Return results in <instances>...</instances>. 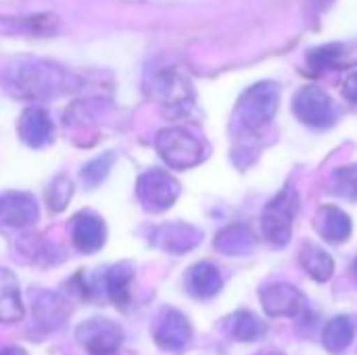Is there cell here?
<instances>
[{"instance_id": "cell-9", "label": "cell", "mask_w": 357, "mask_h": 355, "mask_svg": "<svg viewBox=\"0 0 357 355\" xmlns=\"http://www.w3.org/2000/svg\"><path fill=\"white\" fill-rule=\"evenodd\" d=\"M153 339L163 352H182L192 339V326L182 312L163 308L155 318Z\"/></svg>"}, {"instance_id": "cell-12", "label": "cell", "mask_w": 357, "mask_h": 355, "mask_svg": "<svg viewBox=\"0 0 357 355\" xmlns=\"http://www.w3.org/2000/svg\"><path fill=\"white\" fill-rule=\"evenodd\" d=\"M71 241L73 247L79 253L92 255L100 251L107 243V226L100 216L94 211H82L73 218V228H71Z\"/></svg>"}, {"instance_id": "cell-4", "label": "cell", "mask_w": 357, "mask_h": 355, "mask_svg": "<svg viewBox=\"0 0 357 355\" xmlns=\"http://www.w3.org/2000/svg\"><path fill=\"white\" fill-rule=\"evenodd\" d=\"M155 146L161 159L174 169H190L205 159L203 142L184 128H165L157 134Z\"/></svg>"}, {"instance_id": "cell-21", "label": "cell", "mask_w": 357, "mask_h": 355, "mask_svg": "<svg viewBox=\"0 0 357 355\" xmlns=\"http://www.w3.org/2000/svg\"><path fill=\"white\" fill-rule=\"evenodd\" d=\"M299 264L316 282H328L335 274V259L316 243L305 241L299 249Z\"/></svg>"}, {"instance_id": "cell-30", "label": "cell", "mask_w": 357, "mask_h": 355, "mask_svg": "<svg viewBox=\"0 0 357 355\" xmlns=\"http://www.w3.org/2000/svg\"><path fill=\"white\" fill-rule=\"evenodd\" d=\"M349 272H351V278L357 282V255L356 259H354V264H351V268H349Z\"/></svg>"}, {"instance_id": "cell-10", "label": "cell", "mask_w": 357, "mask_h": 355, "mask_svg": "<svg viewBox=\"0 0 357 355\" xmlns=\"http://www.w3.org/2000/svg\"><path fill=\"white\" fill-rule=\"evenodd\" d=\"M201 241H203V232L184 222L163 224V226L155 228L153 236H151L153 247H157L165 253H172V255H184V253L192 251Z\"/></svg>"}, {"instance_id": "cell-2", "label": "cell", "mask_w": 357, "mask_h": 355, "mask_svg": "<svg viewBox=\"0 0 357 355\" xmlns=\"http://www.w3.org/2000/svg\"><path fill=\"white\" fill-rule=\"evenodd\" d=\"M278 103H280L278 86L274 82H259V84L251 86L238 98L234 117L245 132L259 134L272 123V119L278 111Z\"/></svg>"}, {"instance_id": "cell-26", "label": "cell", "mask_w": 357, "mask_h": 355, "mask_svg": "<svg viewBox=\"0 0 357 355\" xmlns=\"http://www.w3.org/2000/svg\"><path fill=\"white\" fill-rule=\"evenodd\" d=\"M71 195H73V182H71V178H69V176H65V174L56 176V178L50 182L48 190H46V203H48V209H50V211H54V213L63 211V209L67 207V203H69Z\"/></svg>"}, {"instance_id": "cell-22", "label": "cell", "mask_w": 357, "mask_h": 355, "mask_svg": "<svg viewBox=\"0 0 357 355\" xmlns=\"http://www.w3.org/2000/svg\"><path fill=\"white\" fill-rule=\"evenodd\" d=\"M354 337H356L354 320L349 316H337L326 322L322 333V345L328 354L343 355L354 343Z\"/></svg>"}, {"instance_id": "cell-18", "label": "cell", "mask_w": 357, "mask_h": 355, "mask_svg": "<svg viewBox=\"0 0 357 355\" xmlns=\"http://www.w3.org/2000/svg\"><path fill=\"white\" fill-rule=\"evenodd\" d=\"M31 299H33V320L44 333L61 326L67 314V308L59 295L46 293V291H31Z\"/></svg>"}, {"instance_id": "cell-25", "label": "cell", "mask_w": 357, "mask_h": 355, "mask_svg": "<svg viewBox=\"0 0 357 355\" xmlns=\"http://www.w3.org/2000/svg\"><path fill=\"white\" fill-rule=\"evenodd\" d=\"M333 192L345 201L357 203V163L335 169L333 174Z\"/></svg>"}, {"instance_id": "cell-5", "label": "cell", "mask_w": 357, "mask_h": 355, "mask_svg": "<svg viewBox=\"0 0 357 355\" xmlns=\"http://www.w3.org/2000/svg\"><path fill=\"white\" fill-rule=\"evenodd\" d=\"M136 197L146 211L161 213L180 197V182L165 169H149L136 182Z\"/></svg>"}, {"instance_id": "cell-8", "label": "cell", "mask_w": 357, "mask_h": 355, "mask_svg": "<svg viewBox=\"0 0 357 355\" xmlns=\"http://www.w3.org/2000/svg\"><path fill=\"white\" fill-rule=\"evenodd\" d=\"M261 308L270 318H305L307 316V299L299 289L289 282L266 285L259 291Z\"/></svg>"}, {"instance_id": "cell-17", "label": "cell", "mask_w": 357, "mask_h": 355, "mask_svg": "<svg viewBox=\"0 0 357 355\" xmlns=\"http://www.w3.org/2000/svg\"><path fill=\"white\" fill-rule=\"evenodd\" d=\"M186 291L195 299H211L222 291V274L211 262H199L192 268H188L184 276Z\"/></svg>"}, {"instance_id": "cell-29", "label": "cell", "mask_w": 357, "mask_h": 355, "mask_svg": "<svg viewBox=\"0 0 357 355\" xmlns=\"http://www.w3.org/2000/svg\"><path fill=\"white\" fill-rule=\"evenodd\" d=\"M0 355H27V354H25V349H21V347H2V349H0Z\"/></svg>"}, {"instance_id": "cell-7", "label": "cell", "mask_w": 357, "mask_h": 355, "mask_svg": "<svg viewBox=\"0 0 357 355\" xmlns=\"http://www.w3.org/2000/svg\"><path fill=\"white\" fill-rule=\"evenodd\" d=\"M75 339L88 355H119L123 331L109 318H90L77 326Z\"/></svg>"}, {"instance_id": "cell-28", "label": "cell", "mask_w": 357, "mask_h": 355, "mask_svg": "<svg viewBox=\"0 0 357 355\" xmlns=\"http://www.w3.org/2000/svg\"><path fill=\"white\" fill-rule=\"evenodd\" d=\"M343 96L357 105V73H351L345 82H343Z\"/></svg>"}, {"instance_id": "cell-6", "label": "cell", "mask_w": 357, "mask_h": 355, "mask_svg": "<svg viewBox=\"0 0 357 355\" xmlns=\"http://www.w3.org/2000/svg\"><path fill=\"white\" fill-rule=\"evenodd\" d=\"M293 111L297 119L310 128H331L337 121V107L333 98L320 86H303L293 98Z\"/></svg>"}, {"instance_id": "cell-23", "label": "cell", "mask_w": 357, "mask_h": 355, "mask_svg": "<svg viewBox=\"0 0 357 355\" xmlns=\"http://www.w3.org/2000/svg\"><path fill=\"white\" fill-rule=\"evenodd\" d=\"M230 335L241 343H255L268 335V324L249 310H238L230 318Z\"/></svg>"}, {"instance_id": "cell-24", "label": "cell", "mask_w": 357, "mask_h": 355, "mask_svg": "<svg viewBox=\"0 0 357 355\" xmlns=\"http://www.w3.org/2000/svg\"><path fill=\"white\" fill-rule=\"evenodd\" d=\"M307 65L314 73L333 71L345 65V46L343 44H324L318 48H312L307 52Z\"/></svg>"}, {"instance_id": "cell-31", "label": "cell", "mask_w": 357, "mask_h": 355, "mask_svg": "<svg viewBox=\"0 0 357 355\" xmlns=\"http://www.w3.org/2000/svg\"><path fill=\"white\" fill-rule=\"evenodd\" d=\"M259 355H282L280 352H264V354H259Z\"/></svg>"}, {"instance_id": "cell-1", "label": "cell", "mask_w": 357, "mask_h": 355, "mask_svg": "<svg viewBox=\"0 0 357 355\" xmlns=\"http://www.w3.org/2000/svg\"><path fill=\"white\" fill-rule=\"evenodd\" d=\"M8 86L27 98L56 96L65 86V73L44 61H23L15 63L8 71Z\"/></svg>"}, {"instance_id": "cell-3", "label": "cell", "mask_w": 357, "mask_h": 355, "mask_svg": "<svg viewBox=\"0 0 357 355\" xmlns=\"http://www.w3.org/2000/svg\"><path fill=\"white\" fill-rule=\"evenodd\" d=\"M299 213V192L287 184L261 211V234L274 247H287Z\"/></svg>"}, {"instance_id": "cell-14", "label": "cell", "mask_w": 357, "mask_h": 355, "mask_svg": "<svg viewBox=\"0 0 357 355\" xmlns=\"http://www.w3.org/2000/svg\"><path fill=\"white\" fill-rule=\"evenodd\" d=\"M134 266L130 262H121L117 266H111L100 282H102V291L105 295L111 299V303L119 310H128L132 305V282H134Z\"/></svg>"}, {"instance_id": "cell-20", "label": "cell", "mask_w": 357, "mask_h": 355, "mask_svg": "<svg viewBox=\"0 0 357 355\" xmlns=\"http://www.w3.org/2000/svg\"><path fill=\"white\" fill-rule=\"evenodd\" d=\"M213 247L230 257H238V255H249L255 249V236L249 230V226L245 224H230L226 228H222L213 241Z\"/></svg>"}, {"instance_id": "cell-19", "label": "cell", "mask_w": 357, "mask_h": 355, "mask_svg": "<svg viewBox=\"0 0 357 355\" xmlns=\"http://www.w3.org/2000/svg\"><path fill=\"white\" fill-rule=\"evenodd\" d=\"M25 310H23L17 276L10 270L0 268V322L2 324L19 322Z\"/></svg>"}, {"instance_id": "cell-13", "label": "cell", "mask_w": 357, "mask_h": 355, "mask_svg": "<svg viewBox=\"0 0 357 355\" xmlns=\"http://www.w3.org/2000/svg\"><path fill=\"white\" fill-rule=\"evenodd\" d=\"M151 94H153V98H157L161 105H165L169 109H184L192 100L188 82L174 69H165L153 77Z\"/></svg>"}, {"instance_id": "cell-16", "label": "cell", "mask_w": 357, "mask_h": 355, "mask_svg": "<svg viewBox=\"0 0 357 355\" xmlns=\"http://www.w3.org/2000/svg\"><path fill=\"white\" fill-rule=\"evenodd\" d=\"M314 228H316V232H318L326 243L339 245V243H345V241L351 236L354 224H351V218H349L341 207L322 205V207L316 211Z\"/></svg>"}, {"instance_id": "cell-15", "label": "cell", "mask_w": 357, "mask_h": 355, "mask_svg": "<svg viewBox=\"0 0 357 355\" xmlns=\"http://www.w3.org/2000/svg\"><path fill=\"white\" fill-rule=\"evenodd\" d=\"M17 132H19V138L27 146L42 149L52 138V119L44 109L29 107L21 113V117L17 121Z\"/></svg>"}, {"instance_id": "cell-11", "label": "cell", "mask_w": 357, "mask_h": 355, "mask_svg": "<svg viewBox=\"0 0 357 355\" xmlns=\"http://www.w3.org/2000/svg\"><path fill=\"white\" fill-rule=\"evenodd\" d=\"M40 218L33 195L21 190H8L0 195V226L4 228H27Z\"/></svg>"}, {"instance_id": "cell-27", "label": "cell", "mask_w": 357, "mask_h": 355, "mask_svg": "<svg viewBox=\"0 0 357 355\" xmlns=\"http://www.w3.org/2000/svg\"><path fill=\"white\" fill-rule=\"evenodd\" d=\"M113 163H115V155H113V153H105V155H100V157L88 161V163L82 167V180H84V184H86L88 188H96V186L109 176Z\"/></svg>"}]
</instances>
